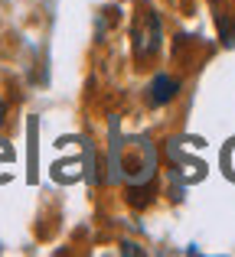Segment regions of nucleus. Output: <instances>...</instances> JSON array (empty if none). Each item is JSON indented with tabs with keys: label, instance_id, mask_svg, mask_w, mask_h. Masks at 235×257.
<instances>
[{
	"label": "nucleus",
	"instance_id": "obj_4",
	"mask_svg": "<svg viewBox=\"0 0 235 257\" xmlns=\"http://www.w3.org/2000/svg\"><path fill=\"white\" fill-rule=\"evenodd\" d=\"M121 251H124V254H144L137 244H131V241H124V244H121Z\"/></svg>",
	"mask_w": 235,
	"mask_h": 257
},
{
	"label": "nucleus",
	"instance_id": "obj_5",
	"mask_svg": "<svg viewBox=\"0 0 235 257\" xmlns=\"http://www.w3.org/2000/svg\"><path fill=\"white\" fill-rule=\"evenodd\" d=\"M7 111H10V107H7V98H4V94H0V124H4V120H7Z\"/></svg>",
	"mask_w": 235,
	"mask_h": 257
},
{
	"label": "nucleus",
	"instance_id": "obj_2",
	"mask_svg": "<svg viewBox=\"0 0 235 257\" xmlns=\"http://www.w3.org/2000/svg\"><path fill=\"white\" fill-rule=\"evenodd\" d=\"M160 46H164V20L153 7H144L131 23V59L144 69L160 56Z\"/></svg>",
	"mask_w": 235,
	"mask_h": 257
},
{
	"label": "nucleus",
	"instance_id": "obj_3",
	"mask_svg": "<svg viewBox=\"0 0 235 257\" xmlns=\"http://www.w3.org/2000/svg\"><path fill=\"white\" fill-rule=\"evenodd\" d=\"M183 91V78L173 72H157L147 85V104L150 107H167L170 101H177V94Z\"/></svg>",
	"mask_w": 235,
	"mask_h": 257
},
{
	"label": "nucleus",
	"instance_id": "obj_1",
	"mask_svg": "<svg viewBox=\"0 0 235 257\" xmlns=\"http://www.w3.org/2000/svg\"><path fill=\"white\" fill-rule=\"evenodd\" d=\"M157 173H160V153L150 137H131L121 144V179L127 182V202L147 205L157 192Z\"/></svg>",
	"mask_w": 235,
	"mask_h": 257
}]
</instances>
